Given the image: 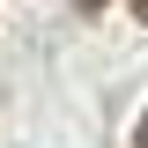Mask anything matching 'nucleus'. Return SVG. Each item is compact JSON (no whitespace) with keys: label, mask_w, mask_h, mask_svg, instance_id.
<instances>
[{"label":"nucleus","mask_w":148,"mask_h":148,"mask_svg":"<svg viewBox=\"0 0 148 148\" xmlns=\"http://www.w3.org/2000/svg\"><path fill=\"white\" fill-rule=\"evenodd\" d=\"M82 8H104V0H82Z\"/></svg>","instance_id":"obj_3"},{"label":"nucleus","mask_w":148,"mask_h":148,"mask_svg":"<svg viewBox=\"0 0 148 148\" xmlns=\"http://www.w3.org/2000/svg\"><path fill=\"white\" fill-rule=\"evenodd\" d=\"M133 15H141V22H148V0H133Z\"/></svg>","instance_id":"obj_2"},{"label":"nucleus","mask_w":148,"mask_h":148,"mask_svg":"<svg viewBox=\"0 0 148 148\" xmlns=\"http://www.w3.org/2000/svg\"><path fill=\"white\" fill-rule=\"evenodd\" d=\"M133 148H148V111H141V126H133Z\"/></svg>","instance_id":"obj_1"}]
</instances>
